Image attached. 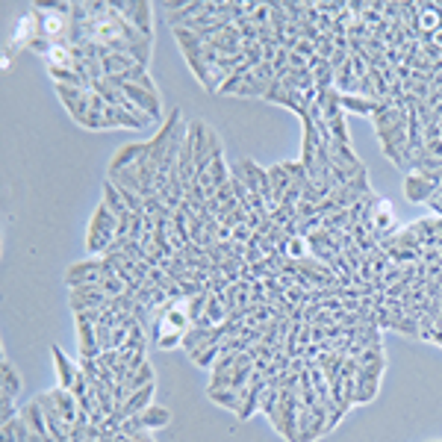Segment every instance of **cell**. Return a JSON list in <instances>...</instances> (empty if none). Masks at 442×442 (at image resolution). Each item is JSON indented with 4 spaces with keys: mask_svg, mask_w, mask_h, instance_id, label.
I'll return each mask as SVG.
<instances>
[{
    "mask_svg": "<svg viewBox=\"0 0 442 442\" xmlns=\"http://www.w3.org/2000/svg\"><path fill=\"white\" fill-rule=\"evenodd\" d=\"M307 253H310V242H307V236H289V242H286V260H304Z\"/></svg>",
    "mask_w": 442,
    "mask_h": 442,
    "instance_id": "obj_32",
    "label": "cell"
},
{
    "mask_svg": "<svg viewBox=\"0 0 442 442\" xmlns=\"http://www.w3.org/2000/svg\"><path fill=\"white\" fill-rule=\"evenodd\" d=\"M207 174L212 177V183H216V189H221V186L230 183V165H227V159H224V156L212 159V165H209Z\"/></svg>",
    "mask_w": 442,
    "mask_h": 442,
    "instance_id": "obj_28",
    "label": "cell"
},
{
    "mask_svg": "<svg viewBox=\"0 0 442 442\" xmlns=\"http://www.w3.org/2000/svg\"><path fill=\"white\" fill-rule=\"evenodd\" d=\"M207 301H209V292L204 289L200 295H195V298H186V310H189V318H192V325L198 318H204L207 313Z\"/></svg>",
    "mask_w": 442,
    "mask_h": 442,
    "instance_id": "obj_31",
    "label": "cell"
},
{
    "mask_svg": "<svg viewBox=\"0 0 442 442\" xmlns=\"http://www.w3.org/2000/svg\"><path fill=\"white\" fill-rule=\"evenodd\" d=\"M21 419L30 425V431L33 434H38L42 439H47V442H57L50 436V427H47V419H45V413H42V407H38V401L33 398L27 407H21Z\"/></svg>",
    "mask_w": 442,
    "mask_h": 442,
    "instance_id": "obj_15",
    "label": "cell"
},
{
    "mask_svg": "<svg viewBox=\"0 0 442 442\" xmlns=\"http://www.w3.org/2000/svg\"><path fill=\"white\" fill-rule=\"evenodd\" d=\"M154 345L159 348V351H168V348H177V345H183V333H180V330H171V327H165V330H163V337H159Z\"/></svg>",
    "mask_w": 442,
    "mask_h": 442,
    "instance_id": "obj_37",
    "label": "cell"
},
{
    "mask_svg": "<svg viewBox=\"0 0 442 442\" xmlns=\"http://www.w3.org/2000/svg\"><path fill=\"white\" fill-rule=\"evenodd\" d=\"M374 360H383V345H381V342H378V345H369L366 351L357 357V363H360V366H369V363H374Z\"/></svg>",
    "mask_w": 442,
    "mask_h": 442,
    "instance_id": "obj_39",
    "label": "cell"
},
{
    "mask_svg": "<svg viewBox=\"0 0 442 442\" xmlns=\"http://www.w3.org/2000/svg\"><path fill=\"white\" fill-rule=\"evenodd\" d=\"M36 401H38V407H42L45 419H47L50 436L57 439V442H68V439H71V425L62 419L59 404H57V398H53V392H42V395H36Z\"/></svg>",
    "mask_w": 442,
    "mask_h": 442,
    "instance_id": "obj_6",
    "label": "cell"
},
{
    "mask_svg": "<svg viewBox=\"0 0 442 442\" xmlns=\"http://www.w3.org/2000/svg\"><path fill=\"white\" fill-rule=\"evenodd\" d=\"M147 383H154V366H151V363H145L142 369H136V371L130 374L127 390H130V392H136V390H145Z\"/></svg>",
    "mask_w": 442,
    "mask_h": 442,
    "instance_id": "obj_29",
    "label": "cell"
},
{
    "mask_svg": "<svg viewBox=\"0 0 442 442\" xmlns=\"http://www.w3.org/2000/svg\"><path fill=\"white\" fill-rule=\"evenodd\" d=\"M207 395H209L212 404H219V407H224V410H230V413H236V416H239V410H242V398H245V392H239V390H207Z\"/></svg>",
    "mask_w": 442,
    "mask_h": 442,
    "instance_id": "obj_19",
    "label": "cell"
},
{
    "mask_svg": "<svg viewBox=\"0 0 442 442\" xmlns=\"http://www.w3.org/2000/svg\"><path fill=\"white\" fill-rule=\"evenodd\" d=\"M280 165L286 168V174L292 177V183H301V186L310 183V174H307V168H304L301 159H298V163H289V159H286V163H280Z\"/></svg>",
    "mask_w": 442,
    "mask_h": 442,
    "instance_id": "obj_38",
    "label": "cell"
},
{
    "mask_svg": "<svg viewBox=\"0 0 442 442\" xmlns=\"http://www.w3.org/2000/svg\"><path fill=\"white\" fill-rule=\"evenodd\" d=\"M127 337H130L127 327H115V330H112V348H115V351H118V348H124Z\"/></svg>",
    "mask_w": 442,
    "mask_h": 442,
    "instance_id": "obj_44",
    "label": "cell"
},
{
    "mask_svg": "<svg viewBox=\"0 0 442 442\" xmlns=\"http://www.w3.org/2000/svg\"><path fill=\"white\" fill-rule=\"evenodd\" d=\"M112 6L121 12L145 38H154V3H147V0H121V3H112Z\"/></svg>",
    "mask_w": 442,
    "mask_h": 442,
    "instance_id": "obj_4",
    "label": "cell"
},
{
    "mask_svg": "<svg viewBox=\"0 0 442 442\" xmlns=\"http://www.w3.org/2000/svg\"><path fill=\"white\" fill-rule=\"evenodd\" d=\"M103 204L110 207L115 216H121V212H127V204H124V198H121V192H118V186L106 177V183H103Z\"/></svg>",
    "mask_w": 442,
    "mask_h": 442,
    "instance_id": "obj_26",
    "label": "cell"
},
{
    "mask_svg": "<svg viewBox=\"0 0 442 442\" xmlns=\"http://www.w3.org/2000/svg\"><path fill=\"white\" fill-rule=\"evenodd\" d=\"M101 269H103V257L80 260V263L68 265V272H65V283H68L71 289H80V286H101V283H103Z\"/></svg>",
    "mask_w": 442,
    "mask_h": 442,
    "instance_id": "obj_5",
    "label": "cell"
},
{
    "mask_svg": "<svg viewBox=\"0 0 442 442\" xmlns=\"http://www.w3.org/2000/svg\"><path fill=\"white\" fill-rule=\"evenodd\" d=\"M330 163L342 168L348 177H357L360 171H366V165L357 159V154L351 151V145H337V142H330Z\"/></svg>",
    "mask_w": 442,
    "mask_h": 442,
    "instance_id": "obj_12",
    "label": "cell"
},
{
    "mask_svg": "<svg viewBox=\"0 0 442 442\" xmlns=\"http://www.w3.org/2000/svg\"><path fill=\"white\" fill-rule=\"evenodd\" d=\"M36 38H42V27H38V12L30 6V12H24L18 18V27H15V36H12V45L6 53L18 50V47H30Z\"/></svg>",
    "mask_w": 442,
    "mask_h": 442,
    "instance_id": "obj_8",
    "label": "cell"
},
{
    "mask_svg": "<svg viewBox=\"0 0 442 442\" xmlns=\"http://www.w3.org/2000/svg\"><path fill=\"white\" fill-rule=\"evenodd\" d=\"M425 151L431 154V156H436V159H442V139H434V142H425Z\"/></svg>",
    "mask_w": 442,
    "mask_h": 442,
    "instance_id": "obj_45",
    "label": "cell"
},
{
    "mask_svg": "<svg viewBox=\"0 0 442 442\" xmlns=\"http://www.w3.org/2000/svg\"><path fill=\"white\" fill-rule=\"evenodd\" d=\"M83 91H86V89H74V86H57V95H59V101L65 103V110H68V115L74 112V106L80 103V98H83Z\"/></svg>",
    "mask_w": 442,
    "mask_h": 442,
    "instance_id": "obj_34",
    "label": "cell"
},
{
    "mask_svg": "<svg viewBox=\"0 0 442 442\" xmlns=\"http://www.w3.org/2000/svg\"><path fill=\"white\" fill-rule=\"evenodd\" d=\"M103 121H106V130H112V127L142 130V127H145V124L139 121V118H133L127 110H121V106H106V110H103Z\"/></svg>",
    "mask_w": 442,
    "mask_h": 442,
    "instance_id": "obj_18",
    "label": "cell"
},
{
    "mask_svg": "<svg viewBox=\"0 0 442 442\" xmlns=\"http://www.w3.org/2000/svg\"><path fill=\"white\" fill-rule=\"evenodd\" d=\"M0 392H6V395H21V374L18 369L9 363V360H3L0 363Z\"/></svg>",
    "mask_w": 442,
    "mask_h": 442,
    "instance_id": "obj_23",
    "label": "cell"
},
{
    "mask_svg": "<svg viewBox=\"0 0 442 442\" xmlns=\"http://www.w3.org/2000/svg\"><path fill=\"white\" fill-rule=\"evenodd\" d=\"M42 59H45V65H47V71H50V68H74V65H77L74 50H71L68 42L53 45V47L47 50V57H42Z\"/></svg>",
    "mask_w": 442,
    "mask_h": 442,
    "instance_id": "obj_17",
    "label": "cell"
},
{
    "mask_svg": "<svg viewBox=\"0 0 442 442\" xmlns=\"http://www.w3.org/2000/svg\"><path fill=\"white\" fill-rule=\"evenodd\" d=\"M115 236H118V216L101 200L98 209L91 212V221H89V230H86V251L95 253V257L98 253L103 257V253L112 248Z\"/></svg>",
    "mask_w": 442,
    "mask_h": 442,
    "instance_id": "obj_1",
    "label": "cell"
},
{
    "mask_svg": "<svg viewBox=\"0 0 442 442\" xmlns=\"http://www.w3.org/2000/svg\"><path fill=\"white\" fill-rule=\"evenodd\" d=\"M383 369H386V357L383 360H374L369 366H360L357 371V381H366V383H381L383 378Z\"/></svg>",
    "mask_w": 442,
    "mask_h": 442,
    "instance_id": "obj_30",
    "label": "cell"
},
{
    "mask_svg": "<svg viewBox=\"0 0 442 442\" xmlns=\"http://www.w3.org/2000/svg\"><path fill=\"white\" fill-rule=\"evenodd\" d=\"M212 325H224L227 321V307H224V298L221 295H212L209 292V301H207V313H204Z\"/></svg>",
    "mask_w": 442,
    "mask_h": 442,
    "instance_id": "obj_27",
    "label": "cell"
},
{
    "mask_svg": "<svg viewBox=\"0 0 442 442\" xmlns=\"http://www.w3.org/2000/svg\"><path fill=\"white\" fill-rule=\"evenodd\" d=\"M139 419H142L145 431H156V427H168L171 410H168V407H159V404H151L145 413H139Z\"/></svg>",
    "mask_w": 442,
    "mask_h": 442,
    "instance_id": "obj_22",
    "label": "cell"
},
{
    "mask_svg": "<svg viewBox=\"0 0 442 442\" xmlns=\"http://www.w3.org/2000/svg\"><path fill=\"white\" fill-rule=\"evenodd\" d=\"M118 363H121V354H118L115 348H110V351H101V357H98V366L101 369H115Z\"/></svg>",
    "mask_w": 442,
    "mask_h": 442,
    "instance_id": "obj_41",
    "label": "cell"
},
{
    "mask_svg": "<svg viewBox=\"0 0 442 442\" xmlns=\"http://www.w3.org/2000/svg\"><path fill=\"white\" fill-rule=\"evenodd\" d=\"M327 127H330V136H333V142H337V145H351V136H348V124H345V115L333 118Z\"/></svg>",
    "mask_w": 442,
    "mask_h": 442,
    "instance_id": "obj_35",
    "label": "cell"
},
{
    "mask_svg": "<svg viewBox=\"0 0 442 442\" xmlns=\"http://www.w3.org/2000/svg\"><path fill=\"white\" fill-rule=\"evenodd\" d=\"M269 89H272V83H265V80H260V77H253V71H251L236 95L239 98H265V91H269Z\"/></svg>",
    "mask_w": 442,
    "mask_h": 442,
    "instance_id": "obj_25",
    "label": "cell"
},
{
    "mask_svg": "<svg viewBox=\"0 0 442 442\" xmlns=\"http://www.w3.org/2000/svg\"><path fill=\"white\" fill-rule=\"evenodd\" d=\"M183 124V110H174L168 112V118L163 124H159V130H156V136L154 139H147V151H145V159H151L154 165H159L165 159V154H168V145H171V139H174V133H177V127Z\"/></svg>",
    "mask_w": 442,
    "mask_h": 442,
    "instance_id": "obj_2",
    "label": "cell"
},
{
    "mask_svg": "<svg viewBox=\"0 0 442 442\" xmlns=\"http://www.w3.org/2000/svg\"><path fill=\"white\" fill-rule=\"evenodd\" d=\"M439 442H442V439H439Z\"/></svg>",
    "mask_w": 442,
    "mask_h": 442,
    "instance_id": "obj_46",
    "label": "cell"
},
{
    "mask_svg": "<svg viewBox=\"0 0 442 442\" xmlns=\"http://www.w3.org/2000/svg\"><path fill=\"white\" fill-rule=\"evenodd\" d=\"M115 442H156L151 436V431H139V434H133V436H124V434H118Z\"/></svg>",
    "mask_w": 442,
    "mask_h": 442,
    "instance_id": "obj_43",
    "label": "cell"
},
{
    "mask_svg": "<svg viewBox=\"0 0 442 442\" xmlns=\"http://www.w3.org/2000/svg\"><path fill=\"white\" fill-rule=\"evenodd\" d=\"M145 151H147V142H127V145H121V147H118V151L112 154V159H110V174L136 165L139 159L145 156Z\"/></svg>",
    "mask_w": 442,
    "mask_h": 442,
    "instance_id": "obj_11",
    "label": "cell"
},
{
    "mask_svg": "<svg viewBox=\"0 0 442 442\" xmlns=\"http://www.w3.org/2000/svg\"><path fill=\"white\" fill-rule=\"evenodd\" d=\"M21 410H15V398L6 395V392H0V425H6L18 416Z\"/></svg>",
    "mask_w": 442,
    "mask_h": 442,
    "instance_id": "obj_36",
    "label": "cell"
},
{
    "mask_svg": "<svg viewBox=\"0 0 442 442\" xmlns=\"http://www.w3.org/2000/svg\"><path fill=\"white\" fill-rule=\"evenodd\" d=\"M174 38H177V45H180V50H183V59L200 57V53H204V47H207L204 38H200L198 33H192V30H186V27H177V30H174Z\"/></svg>",
    "mask_w": 442,
    "mask_h": 442,
    "instance_id": "obj_16",
    "label": "cell"
},
{
    "mask_svg": "<svg viewBox=\"0 0 442 442\" xmlns=\"http://www.w3.org/2000/svg\"><path fill=\"white\" fill-rule=\"evenodd\" d=\"M154 392H156V383H147L145 390H136V392H130V398L124 401V407H118L115 413L121 419H130V416H139V413H145L147 407H151V401H154Z\"/></svg>",
    "mask_w": 442,
    "mask_h": 442,
    "instance_id": "obj_13",
    "label": "cell"
},
{
    "mask_svg": "<svg viewBox=\"0 0 442 442\" xmlns=\"http://www.w3.org/2000/svg\"><path fill=\"white\" fill-rule=\"evenodd\" d=\"M74 318H77V337H80V357L98 360V357H101L98 325H95V321H86L83 316H74Z\"/></svg>",
    "mask_w": 442,
    "mask_h": 442,
    "instance_id": "obj_10",
    "label": "cell"
},
{
    "mask_svg": "<svg viewBox=\"0 0 442 442\" xmlns=\"http://www.w3.org/2000/svg\"><path fill=\"white\" fill-rule=\"evenodd\" d=\"M50 354H53V363H57V378H59V390H74V381H77V371L80 366H74L65 351L59 345H50Z\"/></svg>",
    "mask_w": 442,
    "mask_h": 442,
    "instance_id": "obj_14",
    "label": "cell"
},
{
    "mask_svg": "<svg viewBox=\"0 0 442 442\" xmlns=\"http://www.w3.org/2000/svg\"><path fill=\"white\" fill-rule=\"evenodd\" d=\"M401 189H404V198L410 200V204H427V200L436 195L439 186L431 183V180H427L425 174H419V171H407V174H404V186H401Z\"/></svg>",
    "mask_w": 442,
    "mask_h": 442,
    "instance_id": "obj_9",
    "label": "cell"
},
{
    "mask_svg": "<svg viewBox=\"0 0 442 442\" xmlns=\"http://www.w3.org/2000/svg\"><path fill=\"white\" fill-rule=\"evenodd\" d=\"M103 292L106 295H110V298H115V295H121L124 292V283H121V280H118V277H103Z\"/></svg>",
    "mask_w": 442,
    "mask_h": 442,
    "instance_id": "obj_42",
    "label": "cell"
},
{
    "mask_svg": "<svg viewBox=\"0 0 442 442\" xmlns=\"http://www.w3.org/2000/svg\"><path fill=\"white\" fill-rule=\"evenodd\" d=\"M106 83L115 86V89H121L124 95L136 103L147 118H151V121H163V101H159V95H151L147 89H142L136 83H124V80H106Z\"/></svg>",
    "mask_w": 442,
    "mask_h": 442,
    "instance_id": "obj_3",
    "label": "cell"
},
{
    "mask_svg": "<svg viewBox=\"0 0 442 442\" xmlns=\"http://www.w3.org/2000/svg\"><path fill=\"white\" fill-rule=\"evenodd\" d=\"M339 101H342L345 112H357V115H366V118H371L374 110H378V103L363 98V95H357V91H351V95H342V91H339Z\"/></svg>",
    "mask_w": 442,
    "mask_h": 442,
    "instance_id": "obj_20",
    "label": "cell"
},
{
    "mask_svg": "<svg viewBox=\"0 0 442 442\" xmlns=\"http://www.w3.org/2000/svg\"><path fill=\"white\" fill-rule=\"evenodd\" d=\"M280 398H283V395H280V390H274V386H265V392L260 395V410L265 413V416H274V410H277V404H280Z\"/></svg>",
    "mask_w": 442,
    "mask_h": 442,
    "instance_id": "obj_33",
    "label": "cell"
},
{
    "mask_svg": "<svg viewBox=\"0 0 442 442\" xmlns=\"http://www.w3.org/2000/svg\"><path fill=\"white\" fill-rule=\"evenodd\" d=\"M333 50H337V45H333V36H318V42H316V53H318V57L321 59H330Z\"/></svg>",
    "mask_w": 442,
    "mask_h": 442,
    "instance_id": "obj_40",
    "label": "cell"
},
{
    "mask_svg": "<svg viewBox=\"0 0 442 442\" xmlns=\"http://www.w3.org/2000/svg\"><path fill=\"white\" fill-rule=\"evenodd\" d=\"M110 304V295L103 292V286H80L71 289V310L74 316L89 313V310H103Z\"/></svg>",
    "mask_w": 442,
    "mask_h": 442,
    "instance_id": "obj_7",
    "label": "cell"
},
{
    "mask_svg": "<svg viewBox=\"0 0 442 442\" xmlns=\"http://www.w3.org/2000/svg\"><path fill=\"white\" fill-rule=\"evenodd\" d=\"M50 392H53V398H57V404H59L62 419L74 427V422H77V413H80V404H77L74 392H71V390H59V386H57V390H50Z\"/></svg>",
    "mask_w": 442,
    "mask_h": 442,
    "instance_id": "obj_21",
    "label": "cell"
},
{
    "mask_svg": "<svg viewBox=\"0 0 442 442\" xmlns=\"http://www.w3.org/2000/svg\"><path fill=\"white\" fill-rule=\"evenodd\" d=\"M269 180H272V189H274V204H280V200L286 198V192L292 189V177L286 174L283 165L274 163V165H269Z\"/></svg>",
    "mask_w": 442,
    "mask_h": 442,
    "instance_id": "obj_24",
    "label": "cell"
}]
</instances>
